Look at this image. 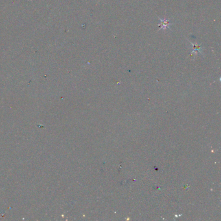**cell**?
Wrapping results in <instances>:
<instances>
[{
  "mask_svg": "<svg viewBox=\"0 0 221 221\" xmlns=\"http://www.w3.org/2000/svg\"><path fill=\"white\" fill-rule=\"evenodd\" d=\"M160 20L161 23L159 25V27H160V29L169 28V26L171 25V23H169V21L166 20H161V19H160Z\"/></svg>",
  "mask_w": 221,
  "mask_h": 221,
  "instance_id": "obj_1",
  "label": "cell"
}]
</instances>
